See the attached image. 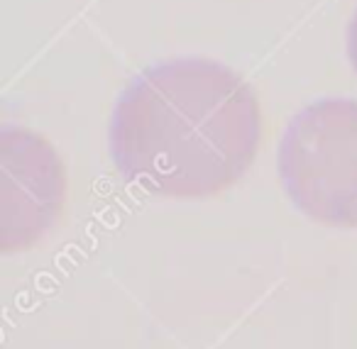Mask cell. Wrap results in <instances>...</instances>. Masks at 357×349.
Listing matches in <instances>:
<instances>
[{"mask_svg":"<svg viewBox=\"0 0 357 349\" xmlns=\"http://www.w3.org/2000/svg\"><path fill=\"white\" fill-rule=\"evenodd\" d=\"M262 108L250 81L211 59H172L137 74L110 118L123 178L149 196L208 198L257 159Z\"/></svg>","mask_w":357,"mask_h":349,"instance_id":"cell-1","label":"cell"},{"mask_svg":"<svg viewBox=\"0 0 357 349\" xmlns=\"http://www.w3.org/2000/svg\"><path fill=\"white\" fill-rule=\"evenodd\" d=\"M279 176L303 215L357 230V100H318L294 115L279 144Z\"/></svg>","mask_w":357,"mask_h":349,"instance_id":"cell-2","label":"cell"},{"mask_svg":"<svg viewBox=\"0 0 357 349\" xmlns=\"http://www.w3.org/2000/svg\"><path fill=\"white\" fill-rule=\"evenodd\" d=\"M66 171L56 149L25 127L0 132V249L35 247L61 217Z\"/></svg>","mask_w":357,"mask_h":349,"instance_id":"cell-3","label":"cell"},{"mask_svg":"<svg viewBox=\"0 0 357 349\" xmlns=\"http://www.w3.org/2000/svg\"><path fill=\"white\" fill-rule=\"evenodd\" d=\"M347 54H350V61L357 71V13L350 22V30H347Z\"/></svg>","mask_w":357,"mask_h":349,"instance_id":"cell-4","label":"cell"}]
</instances>
